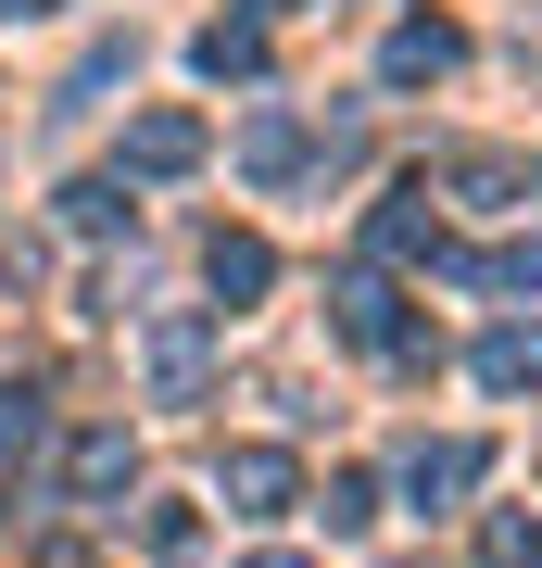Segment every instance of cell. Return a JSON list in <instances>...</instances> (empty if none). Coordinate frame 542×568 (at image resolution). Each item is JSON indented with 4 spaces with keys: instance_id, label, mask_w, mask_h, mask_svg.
Wrapping results in <instances>:
<instances>
[{
    "instance_id": "obj_1",
    "label": "cell",
    "mask_w": 542,
    "mask_h": 568,
    "mask_svg": "<svg viewBox=\"0 0 542 568\" xmlns=\"http://www.w3.org/2000/svg\"><path fill=\"white\" fill-rule=\"evenodd\" d=\"M215 493H227L241 518H278V506H290V455H278V443H241V455L215 467Z\"/></svg>"
},
{
    "instance_id": "obj_2",
    "label": "cell",
    "mask_w": 542,
    "mask_h": 568,
    "mask_svg": "<svg viewBox=\"0 0 542 568\" xmlns=\"http://www.w3.org/2000/svg\"><path fill=\"white\" fill-rule=\"evenodd\" d=\"M190 164H202V126L190 114H140V126H126V178H190Z\"/></svg>"
},
{
    "instance_id": "obj_3",
    "label": "cell",
    "mask_w": 542,
    "mask_h": 568,
    "mask_svg": "<svg viewBox=\"0 0 542 568\" xmlns=\"http://www.w3.org/2000/svg\"><path fill=\"white\" fill-rule=\"evenodd\" d=\"M480 480V443H417L403 455V493H417V506H442V493H467Z\"/></svg>"
},
{
    "instance_id": "obj_4",
    "label": "cell",
    "mask_w": 542,
    "mask_h": 568,
    "mask_svg": "<svg viewBox=\"0 0 542 568\" xmlns=\"http://www.w3.org/2000/svg\"><path fill=\"white\" fill-rule=\"evenodd\" d=\"M480 379L492 392H542V328H492V342H480Z\"/></svg>"
},
{
    "instance_id": "obj_5",
    "label": "cell",
    "mask_w": 542,
    "mask_h": 568,
    "mask_svg": "<svg viewBox=\"0 0 542 568\" xmlns=\"http://www.w3.org/2000/svg\"><path fill=\"white\" fill-rule=\"evenodd\" d=\"M379 77H391V89H417V77H454V26H403Z\"/></svg>"
},
{
    "instance_id": "obj_6",
    "label": "cell",
    "mask_w": 542,
    "mask_h": 568,
    "mask_svg": "<svg viewBox=\"0 0 542 568\" xmlns=\"http://www.w3.org/2000/svg\"><path fill=\"white\" fill-rule=\"evenodd\" d=\"M126 480H140V455H126V429H89V443H76V493L101 506V493H126Z\"/></svg>"
},
{
    "instance_id": "obj_7",
    "label": "cell",
    "mask_w": 542,
    "mask_h": 568,
    "mask_svg": "<svg viewBox=\"0 0 542 568\" xmlns=\"http://www.w3.org/2000/svg\"><path fill=\"white\" fill-rule=\"evenodd\" d=\"M265 278H278V253H265V241H215V291H227V304H253Z\"/></svg>"
},
{
    "instance_id": "obj_8",
    "label": "cell",
    "mask_w": 542,
    "mask_h": 568,
    "mask_svg": "<svg viewBox=\"0 0 542 568\" xmlns=\"http://www.w3.org/2000/svg\"><path fill=\"white\" fill-rule=\"evenodd\" d=\"M467 278H480V291H542V241H504V253L467 265Z\"/></svg>"
},
{
    "instance_id": "obj_9",
    "label": "cell",
    "mask_w": 542,
    "mask_h": 568,
    "mask_svg": "<svg viewBox=\"0 0 542 568\" xmlns=\"http://www.w3.org/2000/svg\"><path fill=\"white\" fill-rule=\"evenodd\" d=\"M114 215H126V190H114V178H76V190H63V227H89V241H101Z\"/></svg>"
},
{
    "instance_id": "obj_10",
    "label": "cell",
    "mask_w": 542,
    "mask_h": 568,
    "mask_svg": "<svg viewBox=\"0 0 542 568\" xmlns=\"http://www.w3.org/2000/svg\"><path fill=\"white\" fill-rule=\"evenodd\" d=\"M152 379H164V392L202 379V328H164V342H152Z\"/></svg>"
},
{
    "instance_id": "obj_11",
    "label": "cell",
    "mask_w": 542,
    "mask_h": 568,
    "mask_svg": "<svg viewBox=\"0 0 542 568\" xmlns=\"http://www.w3.org/2000/svg\"><path fill=\"white\" fill-rule=\"evenodd\" d=\"M253 63H265L253 26H215V39H202V77H253Z\"/></svg>"
},
{
    "instance_id": "obj_12",
    "label": "cell",
    "mask_w": 542,
    "mask_h": 568,
    "mask_svg": "<svg viewBox=\"0 0 542 568\" xmlns=\"http://www.w3.org/2000/svg\"><path fill=\"white\" fill-rule=\"evenodd\" d=\"M480 556H492V568H530V556H542V530H530V518H492V530H480Z\"/></svg>"
},
{
    "instance_id": "obj_13",
    "label": "cell",
    "mask_w": 542,
    "mask_h": 568,
    "mask_svg": "<svg viewBox=\"0 0 542 568\" xmlns=\"http://www.w3.org/2000/svg\"><path fill=\"white\" fill-rule=\"evenodd\" d=\"M39 443V392H0V455H25Z\"/></svg>"
},
{
    "instance_id": "obj_14",
    "label": "cell",
    "mask_w": 542,
    "mask_h": 568,
    "mask_svg": "<svg viewBox=\"0 0 542 568\" xmlns=\"http://www.w3.org/2000/svg\"><path fill=\"white\" fill-rule=\"evenodd\" d=\"M0 13H51V0H0Z\"/></svg>"
},
{
    "instance_id": "obj_15",
    "label": "cell",
    "mask_w": 542,
    "mask_h": 568,
    "mask_svg": "<svg viewBox=\"0 0 542 568\" xmlns=\"http://www.w3.org/2000/svg\"><path fill=\"white\" fill-rule=\"evenodd\" d=\"M253 568H303V556H253Z\"/></svg>"
},
{
    "instance_id": "obj_16",
    "label": "cell",
    "mask_w": 542,
    "mask_h": 568,
    "mask_svg": "<svg viewBox=\"0 0 542 568\" xmlns=\"http://www.w3.org/2000/svg\"><path fill=\"white\" fill-rule=\"evenodd\" d=\"M253 13H290V0H253Z\"/></svg>"
}]
</instances>
